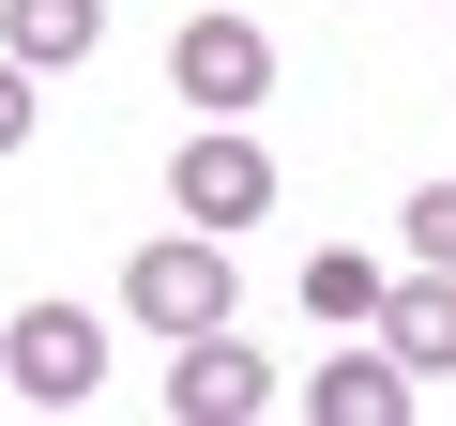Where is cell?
<instances>
[{"label":"cell","instance_id":"cell-9","mask_svg":"<svg viewBox=\"0 0 456 426\" xmlns=\"http://www.w3.org/2000/svg\"><path fill=\"white\" fill-rule=\"evenodd\" d=\"M380 290H395V274H380L365 244H320V259H305V320H380Z\"/></svg>","mask_w":456,"mask_h":426},{"label":"cell","instance_id":"cell-10","mask_svg":"<svg viewBox=\"0 0 456 426\" xmlns=\"http://www.w3.org/2000/svg\"><path fill=\"white\" fill-rule=\"evenodd\" d=\"M395 244H411L426 274H456V183H411V213H395Z\"/></svg>","mask_w":456,"mask_h":426},{"label":"cell","instance_id":"cell-8","mask_svg":"<svg viewBox=\"0 0 456 426\" xmlns=\"http://www.w3.org/2000/svg\"><path fill=\"white\" fill-rule=\"evenodd\" d=\"M0 46H16L31 77H61V61L107 46V0H0Z\"/></svg>","mask_w":456,"mask_h":426},{"label":"cell","instance_id":"cell-11","mask_svg":"<svg viewBox=\"0 0 456 426\" xmlns=\"http://www.w3.org/2000/svg\"><path fill=\"white\" fill-rule=\"evenodd\" d=\"M31 92H46V77H31V61H16V46H0V152H31V122H46V107H31Z\"/></svg>","mask_w":456,"mask_h":426},{"label":"cell","instance_id":"cell-12","mask_svg":"<svg viewBox=\"0 0 456 426\" xmlns=\"http://www.w3.org/2000/svg\"><path fill=\"white\" fill-rule=\"evenodd\" d=\"M0 350H16V320H0Z\"/></svg>","mask_w":456,"mask_h":426},{"label":"cell","instance_id":"cell-2","mask_svg":"<svg viewBox=\"0 0 456 426\" xmlns=\"http://www.w3.org/2000/svg\"><path fill=\"white\" fill-rule=\"evenodd\" d=\"M167 213H183V229H259V213H274V152L244 122H198L167 152Z\"/></svg>","mask_w":456,"mask_h":426},{"label":"cell","instance_id":"cell-1","mask_svg":"<svg viewBox=\"0 0 456 426\" xmlns=\"http://www.w3.org/2000/svg\"><path fill=\"white\" fill-rule=\"evenodd\" d=\"M228 305H244L228 229H152V244L122 259V320H137V335H167V350H183V335H213Z\"/></svg>","mask_w":456,"mask_h":426},{"label":"cell","instance_id":"cell-6","mask_svg":"<svg viewBox=\"0 0 456 426\" xmlns=\"http://www.w3.org/2000/svg\"><path fill=\"white\" fill-rule=\"evenodd\" d=\"M411 396H426V381H411L395 350H320V365H305V426H395Z\"/></svg>","mask_w":456,"mask_h":426},{"label":"cell","instance_id":"cell-3","mask_svg":"<svg viewBox=\"0 0 456 426\" xmlns=\"http://www.w3.org/2000/svg\"><path fill=\"white\" fill-rule=\"evenodd\" d=\"M167 92H183L198 122H244V107L274 92V31H259V16H183V31H167Z\"/></svg>","mask_w":456,"mask_h":426},{"label":"cell","instance_id":"cell-7","mask_svg":"<svg viewBox=\"0 0 456 426\" xmlns=\"http://www.w3.org/2000/svg\"><path fill=\"white\" fill-rule=\"evenodd\" d=\"M365 335H380L411 381H456V274H426V259H411V274L380 290V320H365Z\"/></svg>","mask_w":456,"mask_h":426},{"label":"cell","instance_id":"cell-4","mask_svg":"<svg viewBox=\"0 0 456 426\" xmlns=\"http://www.w3.org/2000/svg\"><path fill=\"white\" fill-rule=\"evenodd\" d=\"M0 381H16L31 411H92V396H107V320H92V305H16Z\"/></svg>","mask_w":456,"mask_h":426},{"label":"cell","instance_id":"cell-5","mask_svg":"<svg viewBox=\"0 0 456 426\" xmlns=\"http://www.w3.org/2000/svg\"><path fill=\"white\" fill-rule=\"evenodd\" d=\"M274 396H289V381H274V365H259V350H244V335H228V320H213V335H183V350H167V411H183V426H259V411H274Z\"/></svg>","mask_w":456,"mask_h":426}]
</instances>
